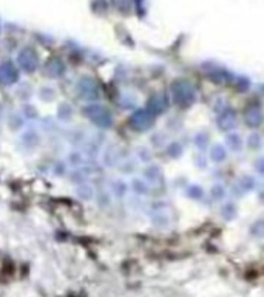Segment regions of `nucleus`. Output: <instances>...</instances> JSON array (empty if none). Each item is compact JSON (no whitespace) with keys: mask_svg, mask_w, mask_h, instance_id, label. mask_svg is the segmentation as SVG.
<instances>
[{"mask_svg":"<svg viewBox=\"0 0 264 297\" xmlns=\"http://www.w3.org/2000/svg\"><path fill=\"white\" fill-rule=\"evenodd\" d=\"M235 122H236V115L232 109L218 111V127L221 130H229V129L235 127Z\"/></svg>","mask_w":264,"mask_h":297,"instance_id":"6e6552de","label":"nucleus"},{"mask_svg":"<svg viewBox=\"0 0 264 297\" xmlns=\"http://www.w3.org/2000/svg\"><path fill=\"white\" fill-rule=\"evenodd\" d=\"M165 109H167V101H165V98L163 95H155L147 102V110L155 116L161 115V113H164Z\"/></svg>","mask_w":264,"mask_h":297,"instance_id":"1a4fd4ad","label":"nucleus"},{"mask_svg":"<svg viewBox=\"0 0 264 297\" xmlns=\"http://www.w3.org/2000/svg\"><path fill=\"white\" fill-rule=\"evenodd\" d=\"M77 93L84 101L88 102H96L100 99V88L99 84L95 81L93 77L90 76H84L79 79L77 82Z\"/></svg>","mask_w":264,"mask_h":297,"instance_id":"7ed1b4c3","label":"nucleus"},{"mask_svg":"<svg viewBox=\"0 0 264 297\" xmlns=\"http://www.w3.org/2000/svg\"><path fill=\"white\" fill-rule=\"evenodd\" d=\"M24 115L28 116V118H36V116H37V113L34 111V107H33V106H25V109H24Z\"/></svg>","mask_w":264,"mask_h":297,"instance_id":"4be33fe9","label":"nucleus"},{"mask_svg":"<svg viewBox=\"0 0 264 297\" xmlns=\"http://www.w3.org/2000/svg\"><path fill=\"white\" fill-rule=\"evenodd\" d=\"M22 143L27 147H36L40 143V136L37 132L34 130H27L24 135H22Z\"/></svg>","mask_w":264,"mask_h":297,"instance_id":"f8f14e48","label":"nucleus"},{"mask_svg":"<svg viewBox=\"0 0 264 297\" xmlns=\"http://www.w3.org/2000/svg\"><path fill=\"white\" fill-rule=\"evenodd\" d=\"M212 192H213V197H220L218 200H221V197H224V189H223L221 185H215Z\"/></svg>","mask_w":264,"mask_h":297,"instance_id":"412c9836","label":"nucleus"},{"mask_svg":"<svg viewBox=\"0 0 264 297\" xmlns=\"http://www.w3.org/2000/svg\"><path fill=\"white\" fill-rule=\"evenodd\" d=\"M207 141H209V138H207V135H205V133H199L197 138H195V144H197L201 150L205 146H207Z\"/></svg>","mask_w":264,"mask_h":297,"instance_id":"aec40b11","label":"nucleus"},{"mask_svg":"<svg viewBox=\"0 0 264 297\" xmlns=\"http://www.w3.org/2000/svg\"><path fill=\"white\" fill-rule=\"evenodd\" d=\"M189 193H190V195H192V197H195V198H197V200H198V198L201 197V193H202V190H201V189H199L198 186H192V187L189 189Z\"/></svg>","mask_w":264,"mask_h":297,"instance_id":"5701e85b","label":"nucleus"},{"mask_svg":"<svg viewBox=\"0 0 264 297\" xmlns=\"http://www.w3.org/2000/svg\"><path fill=\"white\" fill-rule=\"evenodd\" d=\"M19 77H20V72H19V67L11 62V61H5L0 64V84L2 85H14L16 82H19Z\"/></svg>","mask_w":264,"mask_h":297,"instance_id":"423d86ee","label":"nucleus"},{"mask_svg":"<svg viewBox=\"0 0 264 297\" xmlns=\"http://www.w3.org/2000/svg\"><path fill=\"white\" fill-rule=\"evenodd\" d=\"M249 144H250V146H254V147L260 146V144H261V138H260V135H252V138H250Z\"/></svg>","mask_w":264,"mask_h":297,"instance_id":"b1692460","label":"nucleus"},{"mask_svg":"<svg viewBox=\"0 0 264 297\" xmlns=\"http://www.w3.org/2000/svg\"><path fill=\"white\" fill-rule=\"evenodd\" d=\"M73 115V109L70 104H66V102H64V104L59 106V111H57V116H59L61 121H68L71 118Z\"/></svg>","mask_w":264,"mask_h":297,"instance_id":"2eb2a0df","label":"nucleus"},{"mask_svg":"<svg viewBox=\"0 0 264 297\" xmlns=\"http://www.w3.org/2000/svg\"><path fill=\"white\" fill-rule=\"evenodd\" d=\"M263 111L261 109H250L247 113H246V122L250 125V127H258V125L263 122Z\"/></svg>","mask_w":264,"mask_h":297,"instance_id":"9d476101","label":"nucleus"},{"mask_svg":"<svg viewBox=\"0 0 264 297\" xmlns=\"http://www.w3.org/2000/svg\"><path fill=\"white\" fill-rule=\"evenodd\" d=\"M226 143H227L229 148L233 152H239L241 148H243V140H241V136L238 133H229L226 138Z\"/></svg>","mask_w":264,"mask_h":297,"instance_id":"ddd939ff","label":"nucleus"},{"mask_svg":"<svg viewBox=\"0 0 264 297\" xmlns=\"http://www.w3.org/2000/svg\"><path fill=\"white\" fill-rule=\"evenodd\" d=\"M130 127L136 132H147L148 129L153 127V122H155V115H152L150 111L147 109H137L134 110L130 118Z\"/></svg>","mask_w":264,"mask_h":297,"instance_id":"39448f33","label":"nucleus"},{"mask_svg":"<svg viewBox=\"0 0 264 297\" xmlns=\"http://www.w3.org/2000/svg\"><path fill=\"white\" fill-rule=\"evenodd\" d=\"M113 192L116 197H122L125 192H127V185L124 181H114L113 183Z\"/></svg>","mask_w":264,"mask_h":297,"instance_id":"a211bd4d","label":"nucleus"},{"mask_svg":"<svg viewBox=\"0 0 264 297\" xmlns=\"http://www.w3.org/2000/svg\"><path fill=\"white\" fill-rule=\"evenodd\" d=\"M65 72H66V67L61 58H51L47 61V64H45V74L48 77L59 79L65 74Z\"/></svg>","mask_w":264,"mask_h":297,"instance_id":"0eeeda50","label":"nucleus"},{"mask_svg":"<svg viewBox=\"0 0 264 297\" xmlns=\"http://www.w3.org/2000/svg\"><path fill=\"white\" fill-rule=\"evenodd\" d=\"M171 98L181 107H189L195 101V90L186 81H176L171 85Z\"/></svg>","mask_w":264,"mask_h":297,"instance_id":"f03ea898","label":"nucleus"},{"mask_svg":"<svg viewBox=\"0 0 264 297\" xmlns=\"http://www.w3.org/2000/svg\"><path fill=\"white\" fill-rule=\"evenodd\" d=\"M82 111H84V116H87L96 127L110 129L113 125V115L105 106L98 104V102H91V104L82 109Z\"/></svg>","mask_w":264,"mask_h":297,"instance_id":"f257e3e1","label":"nucleus"},{"mask_svg":"<svg viewBox=\"0 0 264 297\" xmlns=\"http://www.w3.org/2000/svg\"><path fill=\"white\" fill-rule=\"evenodd\" d=\"M17 65L22 72H25L28 74L34 73L39 67V54L37 51L31 48V47H25L22 48L17 54Z\"/></svg>","mask_w":264,"mask_h":297,"instance_id":"20e7f679","label":"nucleus"},{"mask_svg":"<svg viewBox=\"0 0 264 297\" xmlns=\"http://www.w3.org/2000/svg\"><path fill=\"white\" fill-rule=\"evenodd\" d=\"M74 192H76V195H77L79 198H82V200H91V198L95 197V189L91 187L90 185H87V183H82V185H77L76 189H74Z\"/></svg>","mask_w":264,"mask_h":297,"instance_id":"9b49d317","label":"nucleus"},{"mask_svg":"<svg viewBox=\"0 0 264 297\" xmlns=\"http://www.w3.org/2000/svg\"><path fill=\"white\" fill-rule=\"evenodd\" d=\"M133 189H134V192H137V193H145V192L148 190L147 185H145V183H142L141 180H134V181H133Z\"/></svg>","mask_w":264,"mask_h":297,"instance_id":"6ab92c4d","label":"nucleus"},{"mask_svg":"<svg viewBox=\"0 0 264 297\" xmlns=\"http://www.w3.org/2000/svg\"><path fill=\"white\" fill-rule=\"evenodd\" d=\"M145 178L148 180V181H158L159 178H161V170H159V167H156V166H150L147 170H145Z\"/></svg>","mask_w":264,"mask_h":297,"instance_id":"dca6fc26","label":"nucleus"},{"mask_svg":"<svg viewBox=\"0 0 264 297\" xmlns=\"http://www.w3.org/2000/svg\"><path fill=\"white\" fill-rule=\"evenodd\" d=\"M39 96H40L42 101L48 102V101H53L56 98V91L53 88H50V87H42L39 90Z\"/></svg>","mask_w":264,"mask_h":297,"instance_id":"f3484780","label":"nucleus"},{"mask_svg":"<svg viewBox=\"0 0 264 297\" xmlns=\"http://www.w3.org/2000/svg\"><path fill=\"white\" fill-rule=\"evenodd\" d=\"M227 156V150L224 148V146L218 144V146H213L212 152H210V158L213 159L215 163H223Z\"/></svg>","mask_w":264,"mask_h":297,"instance_id":"4468645a","label":"nucleus"}]
</instances>
